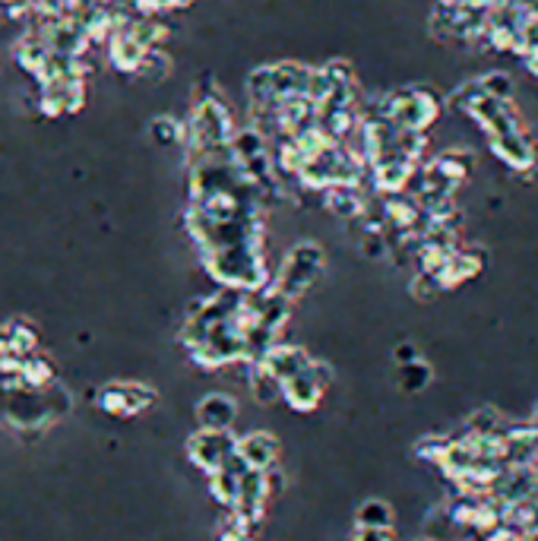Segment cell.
Instances as JSON below:
<instances>
[{
    "label": "cell",
    "mask_w": 538,
    "mask_h": 541,
    "mask_svg": "<svg viewBox=\"0 0 538 541\" xmlns=\"http://www.w3.org/2000/svg\"><path fill=\"white\" fill-rule=\"evenodd\" d=\"M323 273V250L314 241L295 244L288 250V257L276 276V295L282 298H301L307 288L317 282V276Z\"/></svg>",
    "instance_id": "1"
},
{
    "label": "cell",
    "mask_w": 538,
    "mask_h": 541,
    "mask_svg": "<svg viewBox=\"0 0 538 541\" xmlns=\"http://www.w3.org/2000/svg\"><path fill=\"white\" fill-rule=\"evenodd\" d=\"M7 355H16V352H13V345H10L7 330H0V358H7Z\"/></svg>",
    "instance_id": "18"
},
{
    "label": "cell",
    "mask_w": 538,
    "mask_h": 541,
    "mask_svg": "<svg viewBox=\"0 0 538 541\" xmlns=\"http://www.w3.org/2000/svg\"><path fill=\"white\" fill-rule=\"evenodd\" d=\"M251 393L260 405H273L276 399H285V383L269 374L266 367H257L251 374Z\"/></svg>",
    "instance_id": "12"
},
{
    "label": "cell",
    "mask_w": 538,
    "mask_h": 541,
    "mask_svg": "<svg viewBox=\"0 0 538 541\" xmlns=\"http://www.w3.org/2000/svg\"><path fill=\"white\" fill-rule=\"evenodd\" d=\"M152 399H156V393L149 390V386L143 383H108L99 390V409L114 415V418H133L140 415L143 409H149Z\"/></svg>",
    "instance_id": "4"
},
{
    "label": "cell",
    "mask_w": 538,
    "mask_h": 541,
    "mask_svg": "<svg viewBox=\"0 0 538 541\" xmlns=\"http://www.w3.org/2000/svg\"><path fill=\"white\" fill-rule=\"evenodd\" d=\"M19 383L29 386V390H48L54 383V364L42 355H29L23 374H19Z\"/></svg>",
    "instance_id": "11"
},
{
    "label": "cell",
    "mask_w": 538,
    "mask_h": 541,
    "mask_svg": "<svg viewBox=\"0 0 538 541\" xmlns=\"http://www.w3.org/2000/svg\"><path fill=\"white\" fill-rule=\"evenodd\" d=\"M330 383H333V371L323 361H314L307 371H301L298 377L285 383V402L298 412H311L317 409V402Z\"/></svg>",
    "instance_id": "5"
},
{
    "label": "cell",
    "mask_w": 538,
    "mask_h": 541,
    "mask_svg": "<svg viewBox=\"0 0 538 541\" xmlns=\"http://www.w3.org/2000/svg\"><path fill=\"white\" fill-rule=\"evenodd\" d=\"M434 380V371L425 361H412L399 367V390L402 393H421Z\"/></svg>",
    "instance_id": "14"
},
{
    "label": "cell",
    "mask_w": 538,
    "mask_h": 541,
    "mask_svg": "<svg viewBox=\"0 0 538 541\" xmlns=\"http://www.w3.org/2000/svg\"><path fill=\"white\" fill-rule=\"evenodd\" d=\"M235 418H238V402L225 393H209L197 405L200 431H232Z\"/></svg>",
    "instance_id": "7"
},
{
    "label": "cell",
    "mask_w": 538,
    "mask_h": 541,
    "mask_svg": "<svg viewBox=\"0 0 538 541\" xmlns=\"http://www.w3.org/2000/svg\"><path fill=\"white\" fill-rule=\"evenodd\" d=\"M393 358H396L399 367H402V364H412V361H421V358H418V349H415L412 342H399V345H396V352H393Z\"/></svg>",
    "instance_id": "17"
},
{
    "label": "cell",
    "mask_w": 538,
    "mask_h": 541,
    "mask_svg": "<svg viewBox=\"0 0 538 541\" xmlns=\"http://www.w3.org/2000/svg\"><path fill=\"white\" fill-rule=\"evenodd\" d=\"M187 456L197 469L213 475L238 456V440L232 431H197L187 440Z\"/></svg>",
    "instance_id": "3"
},
{
    "label": "cell",
    "mask_w": 538,
    "mask_h": 541,
    "mask_svg": "<svg viewBox=\"0 0 538 541\" xmlns=\"http://www.w3.org/2000/svg\"><path fill=\"white\" fill-rule=\"evenodd\" d=\"M238 456L251 472H269L279 462V440L266 431H251L238 440Z\"/></svg>",
    "instance_id": "6"
},
{
    "label": "cell",
    "mask_w": 538,
    "mask_h": 541,
    "mask_svg": "<svg viewBox=\"0 0 538 541\" xmlns=\"http://www.w3.org/2000/svg\"><path fill=\"white\" fill-rule=\"evenodd\" d=\"M396 130L418 133L437 118V102L425 89H399L387 99V114H383Z\"/></svg>",
    "instance_id": "2"
},
{
    "label": "cell",
    "mask_w": 538,
    "mask_h": 541,
    "mask_svg": "<svg viewBox=\"0 0 538 541\" xmlns=\"http://www.w3.org/2000/svg\"><path fill=\"white\" fill-rule=\"evenodd\" d=\"M152 137H156L159 143H178L184 137V127L171 118H156L152 121Z\"/></svg>",
    "instance_id": "15"
},
{
    "label": "cell",
    "mask_w": 538,
    "mask_h": 541,
    "mask_svg": "<svg viewBox=\"0 0 538 541\" xmlns=\"http://www.w3.org/2000/svg\"><path fill=\"white\" fill-rule=\"evenodd\" d=\"M355 526L358 529H393V507L387 500H364V504L355 510Z\"/></svg>",
    "instance_id": "10"
},
{
    "label": "cell",
    "mask_w": 538,
    "mask_h": 541,
    "mask_svg": "<svg viewBox=\"0 0 538 541\" xmlns=\"http://www.w3.org/2000/svg\"><path fill=\"white\" fill-rule=\"evenodd\" d=\"M352 541H396L393 529H355Z\"/></svg>",
    "instance_id": "16"
},
{
    "label": "cell",
    "mask_w": 538,
    "mask_h": 541,
    "mask_svg": "<svg viewBox=\"0 0 538 541\" xmlns=\"http://www.w3.org/2000/svg\"><path fill=\"white\" fill-rule=\"evenodd\" d=\"M4 330H7V336H10V345H13L16 355H23V358L35 355V349H38V330H35L32 323L13 320L10 326H4Z\"/></svg>",
    "instance_id": "13"
},
{
    "label": "cell",
    "mask_w": 538,
    "mask_h": 541,
    "mask_svg": "<svg viewBox=\"0 0 538 541\" xmlns=\"http://www.w3.org/2000/svg\"><path fill=\"white\" fill-rule=\"evenodd\" d=\"M535 428H538V415H535Z\"/></svg>",
    "instance_id": "19"
},
{
    "label": "cell",
    "mask_w": 538,
    "mask_h": 541,
    "mask_svg": "<svg viewBox=\"0 0 538 541\" xmlns=\"http://www.w3.org/2000/svg\"><path fill=\"white\" fill-rule=\"evenodd\" d=\"M326 206H330L333 216L352 222V219H361V197L355 193L352 184H336L326 193Z\"/></svg>",
    "instance_id": "9"
},
{
    "label": "cell",
    "mask_w": 538,
    "mask_h": 541,
    "mask_svg": "<svg viewBox=\"0 0 538 541\" xmlns=\"http://www.w3.org/2000/svg\"><path fill=\"white\" fill-rule=\"evenodd\" d=\"M311 364H314V358L307 355V349H301V345H276V349L263 358L260 367H266V371L273 374V377L288 383L292 377H298L301 371H307Z\"/></svg>",
    "instance_id": "8"
}]
</instances>
